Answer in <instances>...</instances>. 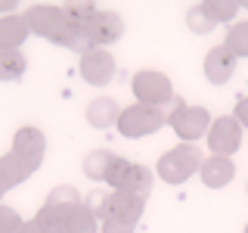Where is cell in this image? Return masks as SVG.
<instances>
[{"label": "cell", "instance_id": "cell-1", "mask_svg": "<svg viewBox=\"0 0 248 233\" xmlns=\"http://www.w3.org/2000/svg\"><path fill=\"white\" fill-rule=\"evenodd\" d=\"M25 22H28V31L46 37L50 44L68 47V50L81 53V56L87 50H93L90 41H87V31L75 28L72 19H68V13L62 10V6H56V3H34V6H28Z\"/></svg>", "mask_w": 248, "mask_h": 233}, {"label": "cell", "instance_id": "cell-2", "mask_svg": "<svg viewBox=\"0 0 248 233\" xmlns=\"http://www.w3.org/2000/svg\"><path fill=\"white\" fill-rule=\"evenodd\" d=\"M168 124L174 128V134L183 140V143H196V140L208 137V128H211V112L205 106H186L180 97L174 93V100L165 106Z\"/></svg>", "mask_w": 248, "mask_h": 233}, {"label": "cell", "instance_id": "cell-3", "mask_svg": "<svg viewBox=\"0 0 248 233\" xmlns=\"http://www.w3.org/2000/svg\"><path fill=\"white\" fill-rule=\"evenodd\" d=\"M202 162H205V155H202V150L196 143H180V146H174V150H168L161 155L155 171H158V177L165 183L180 186L202 168Z\"/></svg>", "mask_w": 248, "mask_h": 233}, {"label": "cell", "instance_id": "cell-4", "mask_svg": "<svg viewBox=\"0 0 248 233\" xmlns=\"http://www.w3.org/2000/svg\"><path fill=\"white\" fill-rule=\"evenodd\" d=\"M165 124H168L165 109H158V106H146V103H134V106L121 109L118 124H115V128L121 131V137H127V140H140V137H149V134H155V131H161Z\"/></svg>", "mask_w": 248, "mask_h": 233}, {"label": "cell", "instance_id": "cell-5", "mask_svg": "<svg viewBox=\"0 0 248 233\" xmlns=\"http://www.w3.org/2000/svg\"><path fill=\"white\" fill-rule=\"evenodd\" d=\"M130 90H134L137 103L158 106V109H165L170 100H174V84H170V78L165 72H155V68L137 72L134 81H130Z\"/></svg>", "mask_w": 248, "mask_h": 233}, {"label": "cell", "instance_id": "cell-6", "mask_svg": "<svg viewBox=\"0 0 248 233\" xmlns=\"http://www.w3.org/2000/svg\"><path fill=\"white\" fill-rule=\"evenodd\" d=\"M239 146H242V124L232 118V115L214 118L211 128H208V150H211V155L232 159V152H236Z\"/></svg>", "mask_w": 248, "mask_h": 233}, {"label": "cell", "instance_id": "cell-7", "mask_svg": "<svg viewBox=\"0 0 248 233\" xmlns=\"http://www.w3.org/2000/svg\"><path fill=\"white\" fill-rule=\"evenodd\" d=\"M143 208H146V199L112 190V193H106L103 221H118V224H127V227H137V221L143 217Z\"/></svg>", "mask_w": 248, "mask_h": 233}, {"label": "cell", "instance_id": "cell-8", "mask_svg": "<svg viewBox=\"0 0 248 233\" xmlns=\"http://www.w3.org/2000/svg\"><path fill=\"white\" fill-rule=\"evenodd\" d=\"M10 152L28 171H37V168H41V162H44V152H46V137L37 128H19V131H16V137H13V150Z\"/></svg>", "mask_w": 248, "mask_h": 233}, {"label": "cell", "instance_id": "cell-9", "mask_svg": "<svg viewBox=\"0 0 248 233\" xmlns=\"http://www.w3.org/2000/svg\"><path fill=\"white\" fill-rule=\"evenodd\" d=\"M78 72H81V78L90 84V87H106V84H112V78H115V56L108 50L93 47V50H87L81 56Z\"/></svg>", "mask_w": 248, "mask_h": 233}, {"label": "cell", "instance_id": "cell-10", "mask_svg": "<svg viewBox=\"0 0 248 233\" xmlns=\"http://www.w3.org/2000/svg\"><path fill=\"white\" fill-rule=\"evenodd\" d=\"M124 34V19L112 10H96L87 25V41L90 47H99L106 50V44H115L118 37Z\"/></svg>", "mask_w": 248, "mask_h": 233}, {"label": "cell", "instance_id": "cell-11", "mask_svg": "<svg viewBox=\"0 0 248 233\" xmlns=\"http://www.w3.org/2000/svg\"><path fill=\"white\" fill-rule=\"evenodd\" d=\"M236 56L227 50L223 44H217L208 50V56H205V78L214 84V87H223V84L230 81L232 75H236Z\"/></svg>", "mask_w": 248, "mask_h": 233}, {"label": "cell", "instance_id": "cell-12", "mask_svg": "<svg viewBox=\"0 0 248 233\" xmlns=\"http://www.w3.org/2000/svg\"><path fill=\"white\" fill-rule=\"evenodd\" d=\"M199 177H202L205 186L220 190V186L232 183V177H236V165H232V159H223V155H208V159L202 162V168H199Z\"/></svg>", "mask_w": 248, "mask_h": 233}, {"label": "cell", "instance_id": "cell-13", "mask_svg": "<svg viewBox=\"0 0 248 233\" xmlns=\"http://www.w3.org/2000/svg\"><path fill=\"white\" fill-rule=\"evenodd\" d=\"M118 159H121V155H115L112 150H93V152L84 155L81 168H84V174H87L90 181L108 183V177L115 174V165H118Z\"/></svg>", "mask_w": 248, "mask_h": 233}, {"label": "cell", "instance_id": "cell-14", "mask_svg": "<svg viewBox=\"0 0 248 233\" xmlns=\"http://www.w3.org/2000/svg\"><path fill=\"white\" fill-rule=\"evenodd\" d=\"M152 171L146 168V165H137V162H130L127 171H124V177L118 181V186L115 190L118 193H130V196H140V199H146L152 193Z\"/></svg>", "mask_w": 248, "mask_h": 233}, {"label": "cell", "instance_id": "cell-15", "mask_svg": "<svg viewBox=\"0 0 248 233\" xmlns=\"http://www.w3.org/2000/svg\"><path fill=\"white\" fill-rule=\"evenodd\" d=\"M31 34L25 16H0V50H19L25 44V37Z\"/></svg>", "mask_w": 248, "mask_h": 233}, {"label": "cell", "instance_id": "cell-16", "mask_svg": "<svg viewBox=\"0 0 248 233\" xmlns=\"http://www.w3.org/2000/svg\"><path fill=\"white\" fill-rule=\"evenodd\" d=\"M118 115H121V109H118V103H115L112 97H96L87 106V124L90 128H99V131L118 124Z\"/></svg>", "mask_w": 248, "mask_h": 233}, {"label": "cell", "instance_id": "cell-17", "mask_svg": "<svg viewBox=\"0 0 248 233\" xmlns=\"http://www.w3.org/2000/svg\"><path fill=\"white\" fill-rule=\"evenodd\" d=\"M199 6L214 25H232V19L239 13V0H202Z\"/></svg>", "mask_w": 248, "mask_h": 233}, {"label": "cell", "instance_id": "cell-18", "mask_svg": "<svg viewBox=\"0 0 248 233\" xmlns=\"http://www.w3.org/2000/svg\"><path fill=\"white\" fill-rule=\"evenodd\" d=\"M34 174V171H28L25 165H22L19 159H16L13 152L0 155V181H3L6 190H13V186H19L22 181H28V177Z\"/></svg>", "mask_w": 248, "mask_h": 233}, {"label": "cell", "instance_id": "cell-19", "mask_svg": "<svg viewBox=\"0 0 248 233\" xmlns=\"http://www.w3.org/2000/svg\"><path fill=\"white\" fill-rule=\"evenodd\" d=\"M65 233H99V221L93 217V212L87 205H75L65 217Z\"/></svg>", "mask_w": 248, "mask_h": 233}, {"label": "cell", "instance_id": "cell-20", "mask_svg": "<svg viewBox=\"0 0 248 233\" xmlns=\"http://www.w3.org/2000/svg\"><path fill=\"white\" fill-rule=\"evenodd\" d=\"M28 68L22 50H0V81H19Z\"/></svg>", "mask_w": 248, "mask_h": 233}, {"label": "cell", "instance_id": "cell-21", "mask_svg": "<svg viewBox=\"0 0 248 233\" xmlns=\"http://www.w3.org/2000/svg\"><path fill=\"white\" fill-rule=\"evenodd\" d=\"M223 47L232 53L236 59H248V22H232L227 28V41Z\"/></svg>", "mask_w": 248, "mask_h": 233}, {"label": "cell", "instance_id": "cell-22", "mask_svg": "<svg viewBox=\"0 0 248 233\" xmlns=\"http://www.w3.org/2000/svg\"><path fill=\"white\" fill-rule=\"evenodd\" d=\"M65 217H68V212H59V208H53V205L44 202L41 212L34 215V224L44 233H65Z\"/></svg>", "mask_w": 248, "mask_h": 233}, {"label": "cell", "instance_id": "cell-23", "mask_svg": "<svg viewBox=\"0 0 248 233\" xmlns=\"http://www.w3.org/2000/svg\"><path fill=\"white\" fill-rule=\"evenodd\" d=\"M81 190H75V186H68V183H62V186H53L50 190V196H46V205H53V208H59V212H72L75 205H81Z\"/></svg>", "mask_w": 248, "mask_h": 233}, {"label": "cell", "instance_id": "cell-24", "mask_svg": "<svg viewBox=\"0 0 248 233\" xmlns=\"http://www.w3.org/2000/svg\"><path fill=\"white\" fill-rule=\"evenodd\" d=\"M186 25H189L192 34H208V31L214 28V22L208 19V16L202 13V6L196 3V6H189V10H186Z\"/></svg>", "mask_w": 248, "mask_h": 233}, {"label": "cell", "instance_id": "cell-25", "mask_svg": "<svg viewBox=\"0 0 248 233\" xmlns=\"http://www.w3.org/2000/svg\"><path fill=\"white\" fill-rule=\"evenodd\" d=\"M22 227V217L10 205H0V233H16Z\"/></svg>", "mask_w": 248, "mask_h": 233}, {"label": "cell", "instance_id": "cell-26", "mask_svg": "<svg viewBox=\"0 0 248 233\" xmlns=\"http://www.w3.org/2000/svg\"><path fill=\"white\" fill-rule=\"evenodd\" d=\"M232 118L242 124V131L248 128V97H239L236 100V109H232Z\"/></svg>", "mask_w": 248, "mask_h": 233}, {"label": "cell", "instance_id": "cell-27", "mask_svg": "<svg viewBox=\"0 0 248 233\" xmlns=\"http://www.w3.org/2000/svg\"><path fill=\"white\" fill-rule=\"evenodd\" d=\"M99 233H134V227L118 224V221H103V224H99Z\"/></svg>", "mask_w": 248, "mask_h": 233}, {"label": "cell", "instance_id": "cell-28", "mask_svg": "<svg viewBox=\"0 0 248 233\" xmlns=\"http://www.w3.org/2000/svg\"><path fill=\"white\" fill-rule=\"evenodd\" d=\"M127 165H130L127 159H118V165H115V174L108 177V186H112V190H115V186H118V181L124 177V171H127Z\"/></svg>", "mask_w": 248, "mask_h": 233}, {"label": "cell", "instance_id": "cell-29", "mask_svg": "<svg viewBox=\"0 0 248 233\" xmlns=\"http://www.w3.org/2000/svg\"><path fill=\"white\" fill-rule=\"evenodd\" d=\"M16 233H44L41 227H37V224L34 221H22V227L19 230H16Z\"/></svg>", "mask_w": 248, "mask_h": 233}, {"label": "cell", "instance_id": "cell-30", "mask_svg": "<svg viewBox=\"0 0 248 233\" xmlns=\"http://www.w3.org/2000/svg\"><path fill=\"white\" fill-rule=\"evenodd\" d=\"M10 10H16V3H0V13H6V16H10Z\"/></svg>", "mask_w": 248, "mask_h": 233}, {"label": "cell", "instance_id": "cell-31", "mask_svg": "<svg viewBox=\"0 0 248 233\" xmlns=\"http://www.w3.org/2000/svg\"><path fill=\"white\" fill-rule=\"evenodd\" d=\"M3 193H6V186H3V181H0V196H3Z\"/></svg>", "mask_w": 248, "mask_h": 233}, {"label": "cell", "instance_id": "cell-32", "mask_svg": "<svg viewBox=\"0 0 248 233\" xmlns=\"http://www.w3.org/2000/svg\"><path fill=\"white\" fill-rule=\"evenodd\" d=\"M245 233H248V224H245Z\"/></svg>", "mask_w": 248, "mask_h": 233}, {"label": "cell", "instance_id": "cell-33", "mask_svg": "<svg viewBox=\"0 0 248 233\" xmlns=\"http://www.w3.org/2000/svg\"><path fill=\"white\" fill-rule=\"evenodd\" d=\"M245 193H248V183H245Z\"/></svg>", "mask_w": 248, "mask_h": 233}]
</instances>
